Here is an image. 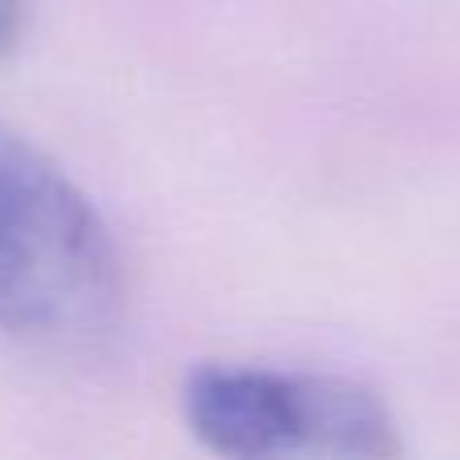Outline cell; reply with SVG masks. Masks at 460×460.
Instances as JSON below:
<instances>
[{"mask_svg":"<svg viewBox=\"0 0 460 460\" xmlns=\"http://www.w3.org/2000/svg\"><path fill=\"white\" fill-rule=\"evenodd\" d=\"M24 8H29V0H0V57L16 45V37H21Z\"/></svg>","mask_w":460,"mask_h":460,"instance_id":"cell-3","label":"cell"},{"mask_svg":"<svg viewBox=\"0 0 460 460\" xmlns=\"http://www.w3.org/2000/svg\"><path fill=\"white\" fill-rule=\"evenodd\" d=\"M190 432L223 456H396V420L372 388L343 376L202 364L186 376Z\"/></svg>","mask_w":460,"mask_h":460,"instance_id":"cell-2","label":"cell"},{"mask_svg":"<svg viewBox=\"0 0 460 460\" xmlns=\"http://www.w3.org/2000/svg\"><path fill=\"white\" fill-rule=\"evenodd\" d=\"M126 262L97 207L24 137L0 129V332L93 348L126 319Z\"/></svg>","mask_w":460,"mask_h":460,"instance_id":"cell-1","label":"cell"}]
</instances>
